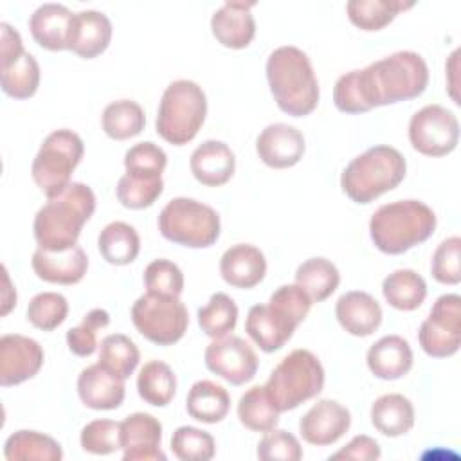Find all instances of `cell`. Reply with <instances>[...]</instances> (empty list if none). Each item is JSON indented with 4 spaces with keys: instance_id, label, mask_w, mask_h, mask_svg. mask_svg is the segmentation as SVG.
Returning <instances> with one entry per match:
<instances>
[{
    "instance_id": "obj_45",
    "label": "cell",
    "mask_w": 461,
    "mask_h": 461,
    "mask_svg": "<svg viewBox=\"0 0 461 461\" xmlns=\"http://www.w3.org/2000/svg\"><path fill=\"white\" fill-rule=\"evenodd\" d=\"M110 324V313L103 308L90 310L79 326L67 331V346L77 357H90L97 349V333Z\"/></svg>"
},
{
    "instance_id": "obj_42",
    "label": "cell",
    "mask_w": 461,
    "mask_h": 461,
    "mask_svg": "<svg viewBox=\"0 0 461 461\" xmlns=\"http://www.w3.org/2000/svg\"><path fill=\"white\" fill-rule=\"evenodd\" d=\"M171 450L180 461H209L214 457V438L196 427H178L171 436Z\"/></svg>"
},
{
    "instance_id": "obj_36",
    "label": "cell",
    "mask_w": 461,
    "mask_h": 461,
    "mask_svg": "<svg viewBox=\"0 0 461 461\" xmlns=\"http://www.w3.org/2000/svg\"><path fill=\"white\" fill-rule=\"evenodd\" d=\"M137 393L146 403L166 407L176 393V376L173 369L162 360L146 362L137 376Z\"/></svg>"
},
{
    "instance_id": "obj_18",
    "label": "cell",
    "mask_w": 461,
    "mask_h": 461,
    "mask_svg": "<svg viewBox=\"0 0 461 461\" xmlns=\"http://www.w3.org/2000/svg\"><path fill=\"white\" fill-rule=\"evenodd\" d=\"M349 411L335 400L322 398L301 418L299 432L306 443L326 447L339 441L349 430Z\"/></svg>"
},
{
    "instance_id": "obj_30",
    "label": "cell",
    "mask_w": 461,
    "mask_h": 461,
    "mask_svg": "<svg viewBox=\"0 0 461 461\" xmlns=\"http://www.w3.org/2000/svg\"><path fill=\"white\" fill-rule=\"evenodd\" d=\"M185 409L196 421L218 423L230 409V396L223 385L212 380H198L187 393Z\"/></svg>"
},
{
    "instance_id": "obj_17",
    "label": "cell",
    "mask_w": 461,
    "mask_h": 461,
    "mask_svg": "<svg viewBox=\"0 0 461 461\" xmlns=\"http://www.w3.org/2000/svg\"><path fill=\"white\" fill-rule=\"evenodd\" d=\"M162 423L148 412H133L121 421V448L124 461H166L160 450Z\"/></svg>"
},
{
    "instance_id": "obj_16",
    "label": "cell",
    "mask_w": 461,
    "mask_h": 461,
    "mask_svg": "<svg viewBox=\"0 0 461 461\" xmlns=\"http://www.w3.org/2000/svg\"><path fill=\"white\" fill-rule=\"evenodd\" d=\"M45 360L41 346L25 335L0 337V385H18L38 375Z\"/></svg>"
},
{
    "instance_id": "obj_8",
    "label": "cell",
    "mask_w": 461,
    "mask_h": 461,
    "mask_svg": "<svg viewBox=\"0 0 461 461\" xmlns=\"http://www.w3.org/2000/svg\"><path fill=\"white\" fill-rule=\"evenodd\" d=\"M263 387L279 412L297 409L322 391V364L312 351L294 349L272 369Z\"/></svg>"
},
{
    "instance_id": "obj_41",
    "label": "cell",
    "mask_w": 461,
    "mask_h": 461,
    "mask_svg": "<svg viewBox=\"0 0 461 461\" xmlns=\"http://www.w3.org/2000/svg\"><path fill=\"white\" fill-rule=\"evenodd\" d=\"M166 164V151L151 140L133 144L124 153L126 175L135 178H162Z\"/></svg>"
},
{
    "instance_id": "obj_25",
    "label": "cell",
    "mask_w": 461,
    "mask_h": 461,
    "mask_svg": "<svg viewBox=\"0 0 461 461\" xmlns=\"http://www.w3.org/2000/svg\"><path fill=\"white\" fill-rule=\"evenodd\" d=\"M220 274L234 288H254L267 274L265 254L250 243L232 245L220 259Z\"/></svg>"
},
{
    "instance_id": "obj_48",
    "label": "cell",
    "mask_w": 461,
    "mask_h": 461,
    "mask_svg": "<svg viewBox=\"0 0 461 461\" xmlns=\"http://www.w3.org/2000/svg\"><path fill=\"white\" fill-rule=\"evenodd\" d=\"M430 274L441 285H457L461 281L459 236H450L438 245L430 259Z\"/></svg>"
},
{
    "instance_id": "obj_34",
    "label": "cell",
    "mask_w": 461,
    "mask_h": 461,
    "mask_svg": "<svg viewBox=\"0 0 461 461\" xmlns=\"http://www.w3.org/2000/svg\"><path fill=\"white\" fill-rule=\"evenodd\" d=\"M414 7L403 0H349L346 13L349 22L360 31H380L387 27L402 11Z\"/></svg>"
},
{
    "instance_id": "obj_7",
    "label": "cell",
    "mask_w": 461,
    "mask_h": 461,
    "mask_svg": "<svg viewBox=\"0 0 461 461\" xmlns=\"http://www.w3.org/2000/svg\"><path fill=\"white\" fill-rule=\"evenodd\" d=\"M207 115V97L202 86L191 79L169 83L158 103L157 133L173 146L191 142Z\"/></svg>"
},
{
    "instance_id": "obj_52",
    "label": "cell",
    "mask_w": 461,
    "mask_h": 461,
    "mask_svg": "<svg viewBox=\"0 0 461 461\" xmlns=\"http://www.w3.org/2000/svg\"><path fill=\"white\" fill-rule=\"evenodd\" d=\"M2 270H4V283H5V288H4V295H2V310H0V313H2V315H7L9 310L16 304V292H14L13 286H11V281H9V276H7V268L2 267Z\"/></svg>"
},
{
    "instance_id": "obj_33",
    "label": "cell",
    "mask_w": 461,
    "mask_h": 461,
    "mask_svg": "<svg viewBox=\"0 0 461 461\" xmlns=\"http://www.w3.org/2000/svg\"><path fill=\"white\" fill-rule=\"evenodd\" d=\"M9 461H59L63 457L61 445L38 430H16L4 447Z\"/></svg>"
},
{
    "instance_id": "obj_20",
    "label": "cell",
    "mask_w": 461,
    "mask_h": 461,
    "mask_svg": "<svg viewBox=\"0 0 461 461\" xmlns=\"http://www.w3.org/2000/svg\"><path fill=\"white\" fill-rule=\"evenodd\" d=\"M254 2H225L211 16V32L227 49H245L256 36Z\"/></svg>"
},
{
    "instance_id": "obj_11",
    "label": "cell",
    "mask_w": 461,
    "mask_h": 461,
    "mask_svg": "<svg viewBox=\"0 0 461 461\" xmlns=\"http://www.w3.org/2000/svg\"><path fill=\"white\" fill-rule=\"evenodd\" d=\"M135 330L157 346L178 342L189 324V313L178 297L146 292L131 306Z\"/></svg>"
},
{
    "instance_id": "obj_39",
    "label": "cell",
    "mask_w": 461,
    "mask_h": 461,
    "mask_svg": "<svg viewBox=\"0 0 461 461\" xmlns=\"http://www.w3.org/2000/svg\"><path fill=\"white\" fill-rule=\"evenodd\" d=\"M139 360V348L130 337L122 333H112L101 340L99 364L115 376L122 380L130 378V375H133V371L137 369Z\"/></svg>"
},
{
    "instance_id": "obj_32",
    "label": "cell",
    "mask_w": 461,
    "mask_h": 461,
    "mask_svg": "<svg viewBox=\"0 0 461 461\" xmlns=\"http://www.w3.org/2000/svg\"><path fill=\"white\" fill-rule=\"evenodd\" d=\"M97 249L106 263L124 267L139 256L140 238L130 223L112 221L99 232Z\"/></svg>"
},
{
    "instance_id": "obj_24",
    "label": "cell",
    "mask_w": 461,
    "mask_h": 461,
    "mask_svg": "<svg viewBox=\"0 0 461 461\" xmlns=\"http://www.w3.org/2000/svg\"><path fill=\"white\" fill-rule=\"evenodd\" d=\"M189 167L193 176L207 187H220L227 184L236 169V157L232 149L221 140H203L191 153Z\"/></svg>"
},
{
    "instance_id": "obj_2",
    "label": "cell",
    "mask_w": 461,
    "mask_h": 461,
    "mask_svg": "<svg viewBox=\"0 0 461 461\" xmlns=\"http://www.w3.org/2000/svg\"><path fill=\"white\" fill-rule=\"evenodd\" d=\"M267 79L276 104L292 117H304L319 104V81L306 52L283 45L267 59Z\"/></svg>"
},
{
    "instance_id": "obj_40",
    "label": "cell",
    "mask_w": 461,
    "mask_h": 461,
    "mask_svg": "<svg viewBox=\"0 0 461 461\" xmlns=\"http://www.w3.org/2000/svg\"><path fill=\"white\" fill-rule=\"evenodd\" d=\"M238 322V306L223 292L211 295L209 303L198 308V326L211 339L227 337Z\"/></svg>"
},
{
    "instance_id": "obj_15",
    "label": "cell",
    "mask_w": 461,
    "mask_h": 461,
    "mask_svg": "<svg viewBox=\"0 0 461 461\" xmlns=\"http://www.w3.org/2000/svg\"><path fill=\"white\" fill-rule=\"evenodd\" d=\"M205 366L211 373L232 385L250 382L258 373V355L252 346L236 335L212 339L203 353Z\"/></svg>"
},
{
    "instance_id": "obj_21",
    "label": "cell",
    "mask_w": 461,
    "mask_h": 461,
    "mask_svg": "<svg viewBox=\"0 0 461 461\" xmlns=\"http://www.w3.org/2000/svg\"><path fill=\"white\" fill-rule=\"evenodd\" d=\"M112 41L110 18L95 9L74 13L68 31V50L85 59L103 54Z\"/></svg>"
},
{
    "instance_id": "obj_13",
    "label": "cell",
    "mask_w": 461,
    "mask_h": 461,
    "mask_svg": "<svg viewBox=\"0 0 461 461\" xmlns=\"http://www.w3.org/2000/svg\"><path fill=\"white\" fill-rule=\"evenodd\" d=\"M421 349L432 358H447L461 346V297L443 294L418 330Z\"/></svg>"
},
{
    "instance_id": "obj_14",
    "label": "cell",
    "mask_w": 461,
    "mask_h": 461,
    "mask_svg": "<svg viewBox=\"0 0 461 461\" xmlns=\"http://www.w3.org/2000/svg\"><path fill=\"white\" fill-rule=\"evenodd\" d=\"M411 146L427 157L452 153L459 142L457 117L441 104H427L409 121Z\"/></svg>"
},
{
    "instance_id": "obj_44",
    "label": "cell",
    "mask_w": 461,
    "mask_h": 461,
    "mask_svg": "<svg viewBox=\"0 0 461 461\" xmlns=\"http://www.w3.org/2000/svg\"><path fill=\"white\" fill-rule=\"evenodd\" d=\"M162 191V178H135L130 175H122L115 187L117 200L126 209H146L157 202Z\"/></svg>"
},
{
    "instance_id": "obj_1",
    "label": "cell",
    "mask_w": 461,
    "mask_h": 461,
    "mask_svg": "<svg viewBox=\"0 0 461 461\" xmlns=\"http://www.w3.org/2000/svg\"><path fill=\"white\" fill-rule=\"evenodd\" d=\"M94 211L95 194L83 182H72L58 196L47 198L32 223L38 249L59 252L77 245L81 229Z\"/></svg>"
},
{
    "instance_id": "obj_49",
    "label": "cell",
    "mask_w": 461,
    "mask_h": 461,
    "mask_svg": "<svg viewBox=\"0 0 461 461\" xmlns=\"http://www.w3.org/2000/svg\"><path fill=\"white\" fill-rule=\"evenodd\" d=\"M333 103L337 110L344 113H364L369 112V104L360 81V70L342 74L333 86Z\"/></svg>"
},
{
    "instance_id": "obj_35",
    "label": "cell",
    "mask_w": 461,
    "mask_h": 461,
    "mask_svg": "<svg viewBox=\"0 0 461 461\" xmlns=\"http://www.w3.org/2000/svg\"><path fill=\"white\" fill-rule=\"evenodd\" d=\"M339 268L326 258H310L295 270V285L301 286L312 303L326 301L339 286Z\"/></svg>"
},
{
    "instance_id": "obj_46",
    "label": "cell",
    "mask_w": 461,
    "mask_h": 461,
    "mask_svg": "<svg viewBox=\"0 0 461 461\" xmlns=\"http://www.w3.org/2000/svg\"><path fill=\"white\" fill-rule=\"evenodd\" d=\"M85 452L106 456L121 448V423L113 420H94L86 423L79 436Z\"/></svg>"
},
{
    "instance_id": "obj_31",
    "label": "cell",
    "mask_w": 461,
    "mask_h": 461,
    "mask_svg": "<svg viewBox=\"0 0 461 461\" xmlns=\"http://www.w3.org/2000/svg\"><path fill=\"white\" fill-rule=\"evenodd\" d=\"M382 294L389 306L402 312H412L423 304L427 297V283L418 272L398 268L384 279Z\"/></svg>"
},
{
    "instance_id": "obj_43",
    "label": "cell",
    "mask_w": 461,
    "mask_h": 461,
    "mask_svg": "<svg viewBox=\"0 0 461 461\" xmlns=\"http://www.w3.org/2000/svg\"><path fill=\"white\" fill-rule=\"evenodd\" d=\"M68 315V303L65 295L58 292H41L36 294L27 306V321L41 330V331H52Z\"/></svg>"
},
{
    "instance_id": "obj_19",
    "label": "cell",
    "mask_w": 461,
    "mask_h": 461,
    "mask_svg": "<svg viewBox=\"0 0 461 461\" xmlns=\"http://www.w3.org/2000/svg\"><path fill=\"white\" fill-rule=\"evenodd\" d=\"M303 133L286 122L268 124L256 139V153L263 164L274 169L295 166L304 155Z\"/></svg>"
},
{
    "instance_id": "obj_29",
    "label": "cell",
    "mask_w": 461,
    "mask_h": 461,
    "mask_svg": "<svg viewBox=\"0 0 461 461\" xmlns=\"http://www.w3.org/2000/svg\"><path fill=\"white\" fill-rule=\"evenodd\" d=\"M371 423L387 438L407 434L414 425L412 402L400 393L382 394L371 405Z\"/></svg>"
},
{
    "instance_id": "obj_23",
    "label": "cell",
    "mask_w": 461,
    "mask_h": 461,
    "mask_svg": "<svg viewBox=\"0 0 461 461\" xmlns=\"http://www.w3.org/2000/svg\"><path fill=\"white\" fill-rule=\"evenodd\" d=\"M77 394L88 409L112 411L124 402V380L97 362L79 373Z\"/></svg>"
},
{
    "instance_id": "obj_28",
    "label": "cell",
    "mask_w": 461,
    "mask_h": 461,
    "mask_svg": "<svg viewBox=\"0 0 461 461\" xmlns=\"http://www.w3.org/2000/svg\"><path fill=\"white\" fill-rule=\"evenodd\" d=\"M369 371L382 380H398L412 367V349L400 335L378 339L366 355Z\"/></svg>"
},
{
    "instance_id": "obj_38",
    "label": "cell",
    "mask_w": 461,
    "mask_h": 461,
    "mask_svg": "<svg viewBox=\"0 0 461 461\" xmlns=\"http://www.w3.org/2000/svg\"><path fill=\"white\" fill-rule=\"evenodd\" d=\"M238 418L243 427L254 432H268L279 421V411L268 400L263 385H254L238 402Z\"/></svg>"
},
{
    "instance_id": "obj_10",
    "label": "cell",
    "mask_w": 461,
    "mask_h": 461,
    "mask_svg": "<svg viewBox=\"0 0 461 461\" xmlns=\"http://www.w3.org/2000/svg\"><path fill=\"white\" fill-rule=\"evenodd\" d=\"M85 144L72 130H56L49 133L31 166V175L40 191L47 196H58L72 184V173L81 162Z\"/></svg>"
},
{
    "instance_id": "obj_26",
    "label": "cell",
    "mask_w": 461,
    "mask_h": 461,
    "mask_svg": "<svg viewBox=\"0 0 461 461\" xmlns=\"http://www.w3.org/2000/svg\"><path fill=\"white\" fill-rule=\"evenodd\" d=\"M335 317L349 335L367 337L378 330L382 308L371 294L351 290L337 299Z\"/></svg>"
},
{
    "instance_id": "obj_50",
    "label": "cell",
    "mask_w": 461,
    "mask_h": 461,
    "mask_svg": "<svg viewBox=\"0 0 461 461\" xmlns=\"http://www.w3.org/2000/svg\"><path fill=\"white\" fill-rule=\"evenodd\" d=\"M261 461H299L303 457L297 438L286 430H268L256 450Z\"/></svg>"
},
{
    "instance_id": "obj_22",
    "label": "cell",
    "mask_w": 461,
    "mask_h": 461,
    "mask_svg": "<svg viewBox=\"0 0 461 461\" xmlns=\"http://www.w3.org/2000/svg\"><path fill=\"white\" fill-rule=\"evenodd\" d=\"M31 265L34 274L45 283L76 285L86 274L88 258L79 245H74L59 252L36 249Z\"/></svg>"
},
{
    "instance_id": "obj_12",
    "label": "cell",
    "mask_w": 461,
    "mask_h": 461,
    "mask_svg": "<svg viewBox=\"0 0 461 461\" xmlns=\"http://www.w3.org/2000/svg\"><path fill=\"white\" fill-rule=\"evenodd\" d=\"M2 90L13 99H29L40 86V65L23 49L20 32L7 22L0 23Z\"/></svg>"
},
{
    "instance_id": "obj_4",
    "label": "cell",
    "mask_w": 461,
    "mask_h": 461,
    "mask_svg": "<svg viewBox=\"0 0 461 461\" xmlns=\"http://www.w3.org/2000/svg\"><path fill=\"white\" fill-rule=\"evenodd\" d=\"M312 299L297 285L279 286L267 304H254L245 321V331L265 353L281 349L306 319Z\"/></svg>"
},
{
    "instance_id": "obj_37",
    "label": "cell",
    "mask_w": 461,
    "mask_h": 461,
    "mask_svg": "<svg viewBox=\"0 0 461 461\" xmlns=\"http://www.w3.org/2000/svg\"><path fill=\"white\" fill-rule=\"evenodd\" d=\"M103 131L113 140H126L137 137L146 126V115L139 103L131 99H119L103 110Z\"/></svg>"
},
{
    "instance_id": "obj_5",
    "label": "cell",
    "mask_w": 461,
    "mask_h": 461,
    "mask_svg": "<svg viewBox=\"0 0 461 461\" xmlns=\"http://www.w3.org/2000/svg\"><path fill=\"white\" fill-rule=\"evenodd\" d=\"M434 211L420 200H396L380 205L369 220V236L384 254H403L427 241L436 230Z\"/></svg>"
},
{
    "instance_id": "obj_51",
    "label": "cell",
    "mask_w": 461,
    "mask_h": 461,
    "mask_svg": "<svg viewBox=\"0 0 461 461\" xmlns=\"http://www.w3.org/2000/svg\"><path fill=\"white\" fill-rule=\"evenodd\" d=\"M380 445L366 436H355L346 447H342L339 452L331 454L330 459H355V461H375L380 457Z\"/></svg>"
},
{
    "instance_id": "obj_9",
    "label": "cell",
    "mask_w": 461,
    "mask_h": 461,
    "mask_svg": "<svg viewBox=\"0 0 461 461\" xmlns=\"http://www.w3.org/2000/svg\"><path fill=\"white\" fill-rule=\"evenodd\" d=\"M157 223L167 241L189 249H207L220 238L218 212L194 198L178 196L169 200L162 207Z\"/></svg>"
},
{
    "instance_id": "obj_47",
    "label": "cell",
    "mask_w": 461,
    "mask_h": 461,
    "mask_svg": "<svg viewBox=\"0 0 461 461\" xmlns=\"http://www.w3.org/2000/svg\"><path fill=\"white\" fill-rule=\"evenodd\" d=\"M144 285L146 292L180 297L184 292V274L169 259H153L144 270Z\"/></svg>"
},
{
    "instance_id": "obj_27",
    "label": "cell",
    "mask_w": 461,
    "mask_h": 461,
    "mask_svg": "<svg viewBox=\"0 0 461 461\" xmlns=\"http://www.w3.org/2000/svg\"><path fill=\"white\" fill-rule=\"evenodd\" d=\"M74 13L61 4H41L29 18V31L34 41L47 50L68 49V31Z\"/></svg>"
},
{
    "instance_id": "obj_3",
    "label": "cell",
    "mask_w": 461,
    "mask_h": 461,
    "mask_svg": "<svg viewBox=\"0 0 461 461\" xmlns=\"http://www.w3.org/2000/svg\"><path fill=\"white\" fill-rule=\"evenodd\" d=\"M360 81L373 110L421 95L429 85V68L418 52L400 50L360 68Z\"/></svg>"
},
{
    "instance_id": "obj_6",
    "label": "cell",
    "mask_w": 461,
    "mask_h": 461,
    "mask_svg": "<svg viewBox=\"0 0 461 461\" xmlns=\"http://www.w3.org/2000/svg\"><path fill=\"white\" fill-rule=\"evenodd\" d=\"M407 162L393 146H373L357 155L340 175V187L355 203H371L405 178Z\"/></svg>"
}]
</instances>
